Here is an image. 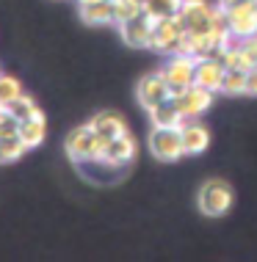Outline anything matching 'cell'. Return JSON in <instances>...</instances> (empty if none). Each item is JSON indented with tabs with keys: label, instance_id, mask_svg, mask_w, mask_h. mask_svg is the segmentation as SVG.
Returning <instances> with one entry per match:
<instances>
[{
	"label": "cell",
	"instance_id": "obj_15",
	"mask_svg": "<svg viewBox=\"0 0 257 262\" xmlns=\"http://www.w3.org/2000/svg\"><path fill=\"white\" fill-rule=\"evenodd\" d=\"M149 119H152V127H180L185 122L180 105H177L174 97H166L163 102H158L152 111H149Z\"/></svg>",
	"mask_w": 257,
	"mask_h": 262
},
{
	"label": "cell",
	"instance_id": "obj_17",
	"mask_svg": "<svg viewBox=\"0 0 257 262\" xmlns=\"http://www.w3.org/2000/svg\"><path fill=\"white\" fill-rule=\"evenodd\" d=\"M19 138L25 141L28 149H33V146H39L42 141L47 136V124H45V113L42 116H33V119H25V122H19Z\"/></svg>",
	"mask_w": 257,
	"mask_h": 262
},
{
	"label": "cell",
	"instance_id": "obj_4",
	"mask_svg": "<svg viewBox=\"0 0 257 262\" xmlns=\"http://www.w3.org/2000/svg\"><path fill=\"white\" fill-rule=\"evenodd\" d=\"M194 72H196V58L183 55V53L169 55V61L163 63V69H161L163 80H166V86L171 91V97L185 91L188 86H194Z\"/></svg>",
	"mask_w": 257,
	"mask_h": 262
},
{
	"label": "cell",
	"instance_id": "obj_20",
	"mask_svg": "<svg viewBox=\"0 0 257 262\" xmlns=\"http://www.w3.org/2000/svg\"><path fill=\"white\" fill-rule=\"evenodd\" d=\"M219 94H246V72L244 69H227L224 77H221V89Z\"/></svg>",
	"mask_w": 257,
	"mask_h": 262
},
{
	"label": "cell",
	"instance_id": "obj_7",
	"mask_svg": "<svg viewBox=\"0 0 257 262\" xmlns=\"http://www.w3.org/2000/svg\"><path fill=\"white\" fill-rule=\"evenodd\" d=\"M152 28H155V19L149 17L147 11H141V14H135V17L125 19V23H119V36H122V41L127 47L141 50V47H149Z\"/></svg>",
	"mask_w": 257,
	"mask_h": 262
},
{
	"label": "cell",
	"instance_id": "obj_10",
	"mask_svg": "<svg viewBox=\"0 0 257 262\" xmlns=\"http://www.w3.org/2000/svg\"><path fill=\"white\" fill-rule=\"evenodd\" d=\"M227 28H230V33L235 39L257 36V0L241 6V9L227 11Z\"/></svg>",
	"mask_w": 257,
	"mask_h": 262
},
{
	"label": "cell",
	"instance_id": "obj_22",
	"mask_svg": "<svg viewBox=\"0 0 257 262\" xmlns=\"http://www.w3.org/2000/svg\"><path fill=\"white\" fill-rule=\"evenodd\" d=\"M19 94H23V86H19L17 77H11V75H3V77H0V102L9 105L11 100H17Z\"/></svg>",
	"mask_w": 257,
	"mask_h": 262
},
{
	"label": "cell",
	"instance_id": "obj_8",
	"mask_svg": "<svg viewBox=\"0 0 257 262\" xmlns=\"http://www.w3.org/2000/svg\"><path fill=\"white\" fill-rule=\"evenodd\" d=\"M135 97H139V105L147 111H152L158 102H163L166 97H171V91L166 86V80H163L161 72H152V75H144L139 80V86H135Z\"/></svg>",
	"mask_w": 257,
	"mask_h": 262
},
{
	"label": "cell",
	"instance_id": "obj_24",
	"mask_svg": "<svg viewBox=\"0 0 257 262\" xmlns=\"http://www.w3.org/2000/svg\"><path fill=\"white\" fill-rule=\"evenodd\" d=\"M246 3H254V0H219V9L221 11H232V9H241V6H246Z\"/></svg>",
	"mask_w": 257,
	"mask_h": 262
},
{
	"label": "cell",
	"instance_id": "obj_25",
	"mask_svg": "<svg viewBox=\"0 0 257 262\" xmlns=\"http://www.w3.org/2000/svg\"><path fill=\"white\" fill-rule=\"evenodd\" d=\"M81 3H91V0H77V6H81Z\"/></svg>",
	"mask_w": 257,
	"mask_h": 262
},
{
	"label": "cell",
	"instance_id": "obj_23",
	"mask_svg": "<svg viewBox=\"0 0 257 262\" xmlns=\"http://www.w3.org/2000/svg\"><path fill=\"white\" fill-rule=\"evenodd\" d=\"M246 94L249 97H257V63L246 72Z\"/></svg>",
	"mask_w": 257,
	"mask_h": 262
},
{
	"label": "cell",
	"instance_id": "obj_19",
	"mask_svg": "<svg viewBox=\"0 0 257 262\" xmlns=\"http://www.w3.org/2000/svg\"><path fill=\"white\" fill-rule=\"evenodd\" d=\"M183 9V0H147L144 11L152 19H166V17H177Z\"/></svg>",
	"mask_w": 257,
	"mask_h": 262
},
{
	"label": "cell",
	"instance_id": "obj_13",
	"mask_svg": "<svg viewBox=\"0 0 257 262\" xmlns=\"http://www.w3.org/2000/svg\"><path fill=\"white\" fill-rule=\"evenodd\" d=\"M180 136H183L185 155H199V152L208 149V144H210V133L199 122H183L180 124Z\"/></svg>",
	"mask_w": 257,
	"mask_h": 262
},
{
	"label": "cell",
	"instance_id": "obj_27",
	"mask_svg": "<svg viewBox=\"0 0 257 262\" xmlns=\"http://www.w3.org/2000/svg\"><path fill=\"white\" fill-rule=\"evenodd\" d=\"M0 77H3V72H0Z\"/></svg>",
	"mask_w": 257,
	"mask_h": 262
},
{
	"label": "cell",
	"instance_id": "obj_5",
	"mask_svg": "<svg viewBox=\"0 0 257 262\" xmlns=\"http://www.w3.org/2000/svg\"><path fill=\"white\" fill-rule=\"evenodd\" d=\"M183 33H185V28H183V23H180V17L155 19L152 39H149V50L163 53V55H174V53H180Z\"/></svg>",
	"mask_w": 257,
	"mask_h": 262
},
{
	"label": "cell",
	"instance_id": "obj_1",
	"mask_svg": "<svg viewBox=\"0 0 257 262\" xmlns=\"http://www.w3.org/2000/svg\"><path fill=\"white\" fill-rule=\"evenodd\" d=\"M180 23L191 33H213V31H230L227 28V14L216 6L205 3V0H183L180 9Z\"/></svg>",
	"mask_w": 257,
	"mask_h": 262
},
{
	"label": "cell",
	"instance_id": "obj_18",
	"mask_svg": "<svg viewBox=\"0 0 257 262\" xmlns=\"http://www.w3.org/2000/svg\"><path fill=\"white\" fill-rule=\"evenodd\" d=\"M28 152L25 141L19 138V133H9V136H0V163H14Z\"/></svg>",
	"mask_w": 257,
	"mask_h": 262
},
{
	"label": "cell",
	"instance_id": "obj_16",
	"mask_svg": "<svg viewBox=\"0 0 257 262\" xmlns=\"http://www.w3.org/2000/svg\"><path fill=\"white\" fill-rule=\"evenodd\" d=\"M91 127H94V133L103 141H111V138H116V136H122V133H127V124H125V119L119 116V113H111V111H105V113H97L94 119L89 122Z\"/></svg>",
	"mask_w": 257,
	"mask_h": 262
},
{
	"label": "cell",
	"instance_id": "obj_11",
	"mask_svg": "<svg viewBox=\"0 0 257 262\" xmlns=\"http://www.w3.org/2000/svg\"><path fill=\"white\" fill-rule=\"evenodd\" d=\"M133 158H135V141L130 138V133H122V136L105 141L100 163H105V166H125Z\"/></svg>",
	"mask_w": 257,
	"mask_h": 262
},
{
	"label": "cell",
	"instance_id": "obj_3",
	"mask_svg": "<svg viewBox=\"0 0 257 262\" xmlns=\"http://www.w3.org/2000/svg\"><path fill=\"white\" fill-rule=\"evenodd\" d=\"M232 202H235V193H232L230 182H224V180H208L196 193L199 210H202L208 218L224 215V212L232 207Z\"/></svg>",
	"mask_w": 257,
	"mask_h": 262
},
{
	"label": "cell",
	"instance_id": "obj_12",
	"mask_svg": "<svg viewBox=\"0 0 257 262\" xmlns=\"http://www.w3.org/2000/svg\"><path fill=\"white\" fill-rule=\"evenodd\" d=\"M227 67L224 61L219 58H210V55H202V58H196V72H194V83L208 91H216L221 89V77H224Z\"/></svg>",
	"mask_w": 257,
	"mask_h": 262
},
{
	"label": "cell",
	"instance_id": "obj_14",
	"mask_svg": "<svg viewBox=\"0 0 257 262\" xmlns=\"http://www.w3.org/2000/svg\"><path fill=\"white\" fill-rule=\"evenodd\" d=\"M81 19L86 25H111V23H116L113 0H91V3H81Z\"/></svg>",
	"mask_w": 257,
	"mask_h": 262
},
{
	"label": "cell",
	"instance_id": "obj_6",
	"mask_svg": "<svg viewBox=\"0 0 257 262\" xmlns=\"http://www.w3.org/2000/svg\"><path fill=\"white\" fill-rule=\"evenodd\" d=\"M149 152L163 163L180 160L185 155L180 127H152V133H149Z\"/></svg>",
	"mask_w": 257,
	"mask_h": 262
},
{
	"label": "cell",
	"instance_id": "obj_21",
	"mask_svg": "<svg viewBox=\"0 0 257 262\" xmlns=\"http://www.w3.org/2000/svg\"><path fill=\"white\" fill-rule=\"evenodd\" d=\"M6 108H9V113H11L14 119H17V122H25V119L42 116V111L36 108V102H33L28 94H19L17 100H11L9 105H6Z\"/></svg>",
	"mask_w": 257,
	"mask_h": 262
},
{
	"label": "cell",
	"instance_id": "obj_9",
	"mask_svg": "<svg viewBox=\"0 0 257 262\" xmlns=\"http://www.w3.org/2000/svg\"><path fill=\"white\" fill-rule=\"evenodd\" d=\"M213 94H216V91H208V89H202L194 83V86H188L185 91H180V94H174V100L180 105L185 119H196L199 113H205L213 105Z\"/></svg>",
	"mask_w": 257,
	"mask_h": 262
},
{
	"label": "cell",
	"instance_id": "obj_2",
	"mask_svg": "<svg viewBox=\"0 0 257 262\" xmlns=\"http://www.w3.org/2000/svg\"><path fill=\"white\" fill-rule=\"evenodd\" d=\"M103 146H105V141L97 136L91 124L75 127V130L67 136V141H64V149H67V155H69L75 163H91V160L100 163Z\"/></svg>",
	"mask_w": 257,
	"mask_h": 262
},
{
	"label": "cell",
	"instance_id": "obj_26",
	"mask_svg": "<svg viewBox=\"0 0 257 262\" xmlns=\"http://www.w3.org/2000/svg\"><path fill=\"white\" fill-rule=\"evenodd\" d=\"M141 3H147V0H141Z\"/></svg>",
	"mask_w": 257,
	"mask_h": 262
}]
</instances>
